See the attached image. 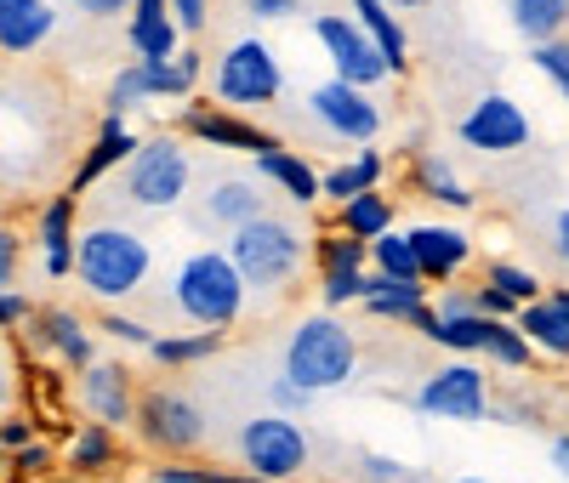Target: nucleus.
Here are the masks:
<instances>
[{"label": "nucleus", "mask_w": 569, "mask_h": 483, "mask_svg": "<svg viewBox=\"0 0 569 483\" xmlns=\"http://www.w3.org/2000/svg\"><path fill=\"white\" fill-rule=\"evenodd\" d=\"M154 273V245L149 233H137L126 222H91L80 228V262H74V284L98 302H126L137 296Z\"/></svg>", "instance_id": "1"}, {"label": "nucleus", "mask_w": 569, "mask_h": 483, "mask_svg": "<svg viewBox=\"0 0 569 483\" xmlns=\"http://www.w3.org/2000/svg\"><path fill=\"white\" fill-rule=\"evenodd\" d=\"M246 296H251L246 273L233 268V256L217 251V245L194 251V256H188V262L171 273V308H177L188 324H194V330L228 335L233 324L246 319Z\"/></svg>", "instance_id": "2"}, {"label": "nucleus", "mask_w": 569, "mask_h": 483, "mask_svg": "<svg viewBox=\"0 0 569 483\" xmlns=\"http://www.w3.org/2000/svg\"><path fill=\"white\" fill-rule=\"evenodd\" d=\"M359 370V342H353V330L337 319V313H308L291 335H284V370L279 375H291L297 386H308V393H337V386H348Z\"/></svg>", "instance_id": "3"}, {"label": "nucleus", "mask_w": 569, "mask_h": 483, "mask_svg": "<svg viewBox=\"0 0 569 483\" xmlns=\"http://www.w3.org/2000/svg\"><path fill=\"white\" fill-rule=\"evenodd\" d=\"M188 188H194V160H188L177 131L142 137V149L120 171V200L131 211H177L188 200Z\"/></svg>", "instance_id": "4"}, {"label": "nucleus", "mask_w": 569, "mask_h": 483, "mask_svg": "<svg viewBox=\"0 0 569 483\" xmlns=\"http://www.w3.org/2000/svg\"><path fill=\"white\" fill-rule=\"evenodd\" d=\"M222 251L233 256V268L246 273L251 296H273V290H284L297 279V268L308 262V239H302V228H291L284 217H257L251 228L228 233Z\"/></svg>", "instance_id": "5"}, {"label": "nucleus", "mask_w": 569, "mask_h": 483, "mask_svg": "<svg viewBox=\"0 0 569 483\" xmlns=\"http://www.w3.org/2000/svg\"><path fill=\"white\" fill-rule=\"evenodd\" d=\"M284 91V69L273 58V46L262 34H240L217 58V74H211V97L233 114H257V109H273Z\"/></svg>", "instance_id": "6"}, {"label": "nucleus", "mask_w": 569, "mask_h": 483, "mask_svg": "<svg viewBox=\"0 0 569 483\" xmlns=\"http://www.w3.org/2000/svg\"><path fill=\"white\" fill-rule=\"evenodd\" d=\"M313 461V444L302 421L291 415H257L240 426V472H251L257 483H297Z\"/></svg>", "instance_id": "7"}, {"label": "nucleus", "mask_w": 569, "mask_h": 483, "mask_svg": "<svg viewBox=\"0 0 569 483\" xmlns=\"http://www.w3.org/2000/svg\"><path fill=\"white\" fill-rule=\"evenodd\" d=\"M313 40L325 46L330 74L348 80V85L370 91V85L393 80V69H388V58H382V46L370 40V29H365L353 12H325V18H313Z\"/></svg>", "instance_id": "8"}, {"label": "nucleus", "mask_w": 569, "mask_h": 483, "mask_svg": "<svg viewBox=\"0 0 569 483\" xmlns=\"http://www.w3.org/2000/svg\"><path fill=\"white\" fill-rule=\"evenodd\" d=\"M137 432L160 455H194L206 444V410L177 386H149L137 404Z\"/></svg>", "instance_id": "9"}, {"label": "nucleus", "mask_w": 569, "mask_h": 483, "mask_svg": "<svg viewBox=\"0 0 569 483\" xmlns=\"http://www.w3.org/2000/svg\"><path fill=\"white\" fill-rule=\"evenodd\" d=\"M410 410L427 421H485L490 415V375L479 364H439L410 393Z\"/></svg>", "instance_id": "10"}, {"label": "nucleus", "mask_w": 569, "mask_h": 483, "mask_svg": "<svg viewBox=\"0 0 569 483\" xmlns=\"http://www.w3.org/2000/svg\"><path fill=\"white\" fill-rule=\"evenodd\" d=\"M308 114L337 142H348V149H376V137H382V109H376V97L337 80V74L308 91Z\"/></svg>", "instance_id": "11"}, {"label": "nucleus", "mask_w": 569, "mask_h": 483, "mask_svg": "<svg viewBox=\"0 0 569 483\" xmlns=\"http://www.w3.org/2000/svg\"><path fill=\"white\" fill-rule=\"evenodd\" d=\"M182 131L194 137V142H206V149L246 154V160H262V154L284 149V142H279L268 125H257L251 114H233V109H222L217 97H194V103L182 109Z\"/></svg>", "instance_id": "12"}, {"label": "nucleus", "mask_w": 569, "mask_h": 483, "mask_svg": "<svg viewBox=\"0 0 569 483\" xmlns=\"http://www.w3.org/2000/svg\"><path fill=\"white\" fill-rule=\"evenodd\" d=\"M456 137L467 142L472 154H518V149H530L536 120L525 114V103H512L507 91H485L479 103L461 114Z\"/></svg>", "instance_id": "13"}, {"label": "nucleus", "mask_w": 569, "mask_h": 483, "mask_svg": "<svg viewBox=\"0 0 569 483\" xmlns=\"http://www.w3.org/2000/svg\"><path fill=\"white\" fill-rule=\"evenodd\" d=\"M74 393H80V410L98 421V426H114V432L137 426V404H142V393L131 386L126 359H98V364L80 375Z\"/></svg>", "instance_id": "14"}, {"label": "nucleus", "mask_w": 569, "mask_h": 483, "mask_svg": "<svg viewBox=\"0 0 569 483\" xmlns=\"http://www.w3.org/2000/svg\"><path fill=\"white\" fill-rule=\"evenodd\" d=\"M34 239H40V268L46 279H74L80 262V193H52L34 217Z\"/></svg>", "instance_id": "15"}, {"label": "nucleus", "mask_w": 569, "mask_h": 483, "mask_svg": "<svg viewBox=\"0 0 569 483\" xmlns=\"http://www.w3.org/2000/svg\"><path fill=\"white\" fill-rule=\"evenodd\" d=\"M29 342H34L40 353H52V359H58L63 370H74V375H86L91 364H98V348H91L86 319L69 313V308H46V313H34Z\"/></svg>", "instance_id": "16"}, {"label": "nucleus", "mask_w": 569, "mask_h": 483, "mask_svg": "<svg viewBox=\"0 0 569 483\" xmlns=\"http://www.w3.org/2000/svg\"><path fill=\"white\" fill-rule=\"evenodd\" d=\"M257 217H273L268 211V193H262V177H211L206 188V205H200V228H228V233H240L251 228Z\"/></svg>", "instance_id": "17"}, {"label": "nucleus", "mask_w": 569, "mask_h": 483, "mask_svg": "<svg viewBox=\"0 0 569 483\" xmlns=\"http://www.w3.org/2000/svg\"><path fill=\"white\" fill-rule=\"evenodd\" d=\"M410 233V245H416V262H421V279L427 284H456V273L472 262V239L461 233V228H450V222H416V228H405Z\"/></svg>", "instance_id": "18"}, {"label": "nucleus", "mask_w": 569, "mask_h": 483, "mask_svg": "<svg viewBox=\"0 0 569 483\" xmlns=\"http://www.w3.org/2000/svg\"><path fill=\"white\" fill-rule=\"evenodd\" d=\"M137 149H142V137H131V125H126V120H103V125H98V137L86 142V154H80L74 177H69V193H80V200H86V193L98 188L103 177L126 171Z\"/></svg>", "instance_id": "19"}, {"label": "nucleus", "mask_w": 569, "mask_h": 483, "mask_svg": "<svg viewBox=\"0 0 569 483\" xmlns=\"http://www.w3.org/2000/svg\"><path fill=\"white\" fill-rule=\"evenodd\" d=\"M58 29V7L52 0H0V52L7 58H29L40 52Z\"/></svg>", "instance_id": "20"}, {"label": "nucleus", "mask_w": 569, "mask_h": 483, "mask_svg": "<svg viewBox=\"0 0 569 483\" xmlns=\"http://www.w3.org/2000/svg\"><path fill=\"white\" fill-rule=\"evenodd\" d=\"M262 182H273L291 205H319L325 200V171L308 160V154H291V149H273L262 160H251Z\"/></svg>", "instance_id": "21"}, {"label": "nucleus", "mask_w": 569, "mask_h": 483, "mask_svg": "<svg viewBox=\"0 0 569 483\" xmlns=\"http://www.w3.org/2000/svg\"><path fill=\"white\" fill-rule=\"evenodd\" d=\"M142 74V91L154 97V103H194V91H200V52L194 46H182L177 58H160V63H137Z\"/></svg>", "instance_id": "22"}, {"label": "nucleus", "mask_w": 569, "mask_h": 483, "mask_svg": "<svg viewBox=\"0 0 569 483\" xmlns=\"http://www.w3.org/2000/svg\"><path fill=\"white\" fill-rule=\"evenodd\" d=\"M388 182V160H382V149H353L348 160H337L325 171V200L330 205H348V200H359V193H376Z\"/></svg>", "instance_id": "23"}, {"label": "nucleus", "mask_w": 569, "mask_h": 483, "mask_svg": "<svg viewBox=\"0 0 569 483\" xmlns=\"http://www.w3.org/2000/svg\"><path fill=\"white\" fill-rule=\"evenodd\" d=\"M348 12L370 29V40H376V46H382L388 69H393V74H405V69H410V34H405V23H399V12L388 7V0H348Z\"/></svg>", "instance_id": "24"}, {"label": "nucleus", "mask_w": 569, "mask_h": 483, "mask_svg": "<svg viewBox=\"0 0 569 483\" xmlns=\"http://www.w3.org/2000/svg\"><path fill=\"white\" fill-rule=\"evenodd\" d=\"M410 182H416V193L421 200H433V205H445V211H472V193L456 171H450V160H439V154H421V160H410Z\"/></svg>", "instance_id": "25"}, {"label": "nucleus", "mask_w": 569, "mask_h": 483, "mask_svg": "<svg viewBox=\"0 0 569 483\" xmlns=\"http://www.w3.org/2000/svg\"><path fill=\"white\" fill-rule=\"evenodd\" d=\"M507 23L525 46H547L569 34V0H507Z\"/></svg>", "instance_id": "26"}, {"label": "nucleus", "mask_w": 569, "mask_h": 483, "mask_svg": "<svg viewBox=\"0 0 569 483\" xmlns=\"http://www.w3.org/2000/svg\"><path fill=\"white\" fill-rule=\"evenodd\" d=\"M512 324L530 335V348H536L541 359H558V364H569V319H563V308H558L552 296L530 302V308L518 313Z\"/></svg>", "instance_id": "27"}, {"label": "nucleus", "mask_w": 569, "mask_h": 483, "mask_svg": "<svg viewBox=\"0 0 569 483\" xmlns=\"http://www.w3.org/2000/svg\"><path fill=\"white\" fill-rule=\"evenodd\" d=\"M427 302V284H393L382 273H370V296H365V319H382V324H410Z\"/></svg>", "instance_id": "28"}, {"label": "nucleus", "mask_w": 569, "mask_h": 483, "mask_svg": "<svg viewBox=\"0 0 569 483\" xmlns=\"http://www.w3.org/2000/svg\"><path fill=\"white\" fill-rule=\"evenodd\" d=\"M393 222H399L393 200H388L382 188H376V193H359V200L337 205V222H330V228H342V233L365 239V245H376V239H382V233H393Z\"/></svg>", "instance_id": "29"}, {"label": "nucleus", "mask_w": 569, "mask_h": 483, "mask_svg": "<svg viewBox=\"0 0 569 483\" xmlns=\"http://www.w3.org/2000/svg\"><path fill=\"white\" fill-rule=\"evenodd\" d=\"M69 472L74 477H103V472H114V461H120V450H114V426H98V421H86L74 439H69Z\"/></svg>", "instance_id": "30"}, {"label": "nucleus", "mask_w": 569, "mask_h": 483, "mask_svg": "<svg viewBox=\"0 0 569 483\" xmlns=\"http://www.w3.org/2000/svg\"><path fill=\"white\" fill-rule=\"evenodd\" d=\"M217 353H222V335H217V330L154 335V348H149V359H154L160 370H188V364H206V359H217Z\"/></svg>", "instance_id": "31"}, {"label": "nucleus", "mask_w": 569, "mask_h": 483, "mask_svg": "<svg viewBox=\"0 0 569 483\" xmlns=\"http://www.w3.org/2000/svg\"><path fill=\"white\" fill-rule=\"evenodd\" d=\"M313 262H319V279H330V273H370V245L353 239V233H342V228H325L313 239Z\"/></svg>", "instance_id": "32"}, {"label": "nucleus", "mask_w": 569, "mask_h": 483, "mask_svg": "<svg viewBox=\"0 0 569 483\" xmlns=\"http://www.w3.org/2000/svg\"><path fill=\"white\" fill-rule=\"evenodd\" d=\"M479 359H490V364H501V370H530L541 353L530 348V335L518 330L512 319H485V348H479Z\"/></svg>", "instance_id": "33"}, {"label": "nucleus", "mask_w": 569, "mask_h": 483, "mask_svg": "<svg viewBox=\"0 0 569 483\" xmlns=\"http://www.w3.org/2000/svg\"><path fill=\"white\" fill-rule=\"evenodd\" d=\"M370 273H382V279H393V284H427V279H421V262H416V245H410L405 228L382 233V239L370 245Z\"/></svg>", "instance_id": "34"}, {"label": "nucleus", "mask_w": 569, "mask_h": 483, "mask_svg": "<svg viewBox=\"0 0 569 483\" xmlns=\"http://www.w3.org/2000/svg\"><path fill=\"white\" fill-rule=\"evenodd\" d=\"M485 284H496L501 296H512L518 308H530V302H541V296H547L541 279H536L530 268H518V262H490V268H485Z\"/></svg>", "instance_id": "35"}, {"label": "nucleus", "mask_w": 569, "mask_h": 483, "mask_svg": "<svg viewBox=\"0 0 569 483\" xmlns=\"http://www.w3.org/2000/svg\"><path fill=\"white\" fill-rule=\"evenodd\" d=\"M365 296H370V273H330V279H319V308L325 313H342V308H365Z\"/></svg>", "instance_id": "36"}, {"label": "nucleus", "mask_w": 569, "mask_h": 483, "mask_svg": "<svg viewBox=\"0 0 569 483\" xmlns=\"http://www.w3.org/2000/svg\"><path fill=\"white\" fill-rule=\"evenodd\" d=\"M137 103H149V91H142V74H137V63H126V69L109 80V91H103V120H126Z\"/></svg>", "instance_id": "37"}, {"label": "nucleus", "mask_w": 569, "mask_h": 483, "mask_svg": "<svg viewBox=\"0 0 569 483\" xmlns=\"http://www.w3.org/2000/svg\"><path fill=\"white\" fill-rule=\"evenodd\" d=\"M530 63L547 74V85L569 103V34L563 40H547V46H530Z\"/></svg>", "instance_id": "38"}, {"label": "nucleus", "mask_w": 569, "mask_h": 483, "mask_svg": "<svg viewBox=\"0 0 569 483\" xmlns=\"http://www.w3.org/2000/svg\"><path fill=\"white\" fill-rule=\"evenodd\" d=\"M439 319H445V313H439ZM433 348L472 359V353L485 348V319H445V324H439V342H433Z\"/></svg>", "instance_id": "39"}, {"label": "nucleus", "mask_w": 569, "mask_h": 483, "mask_svg": "<svg viewBox=\"0 0 569 483\" xmlns=\"http://www.w3.org/2000/svg\"><path fill=\"white\" fill-rule=\"evenodd\" d=\"M98 330L109 335V342H120V348H142V353L154 348V330H149V324H137L131 313H114V308L98 319Z\"/></svg>", "instance_id": "40"}, {"label": "nucleus", "mask_w": 569, "mask_h": 483, "mask_svg": "<svg viewBox=\"0 0 569 483\" xmlns=\"http://www.w3.org/2000/svg\"><path fill=\"white\" fill-rule=\"evenodd\" d=\"M268 404H273V415H302V410H313V393H308V386H297L291 375H273L268 381Z\"/></svg>", "instance_id": "41"}, {"label": "nucleus", "mask_w": 569, "mask_h": 483, "mask_svg": "<svg viewBox=\"0 0 569 483\" xmlns=\"http://www.w3.org/2000/svg\"><path fill=\"white\" fill-rule=\"evenodd\" d=\"M433 308H439L445 319H485V308H479V284H445L439 296H433Z\"/></svg>", "instance_id": "42"}, {"label": "nucleus", "mask_w": 569, "mask_h": 483, "mask_svg": "<svg viewBox=\"0 0 569 483\" xmlns=\"http://www.w3.org/2000/svg\"><path fill=\"white\" fill-rule=\"evenodd\" d=\"M58 461H52V450L46 444H29V450H18V455H7V472L12 477H46Z\"/></svg>", "instance_id": "43"}, {"label": "nucleus", "mask_w": 569, "mask_h": 483, "mask_svg": "<svg viewBox=\"0 0 569 483\" xmlns=\"http://www.w3.org/2000/svg\"><path fill=\"white\" fill-rule=\"evenodd\" d=\"M69 12L91 18V23H114V18H131L137 0H69Z\"/></svg>", "instance_id": "44"}, {"label": "nucleus", "mask_w": 569, "mask_h": 483, "mask_svg": "<svg viewBox=\"0 0 569 483\" xmlns=\"http://www.w3.org/2000/svg\"><path fill=\"white\" fill-rule=\"evenodd\" d=\"M29 444H40V439H34V421L12 410L7 421H0V450H7V455H18V450H29Z\"/></svg>", "instance_id": "45"}, {"label": "nucleus", "mask_w": 569, "mask_h": 483, "mask_svg": "<svg viewBox=\"0 0 569 483\" xmlns=\"http://www.w3.org/2000/svg\"><path fill=\"white\" fill-rule=\"evenodd\" d=\"M359 477H365V483H405L410 472H405L393 455H359Z\"/></svg>", "instance_id": "46"}, {"label": "nucleus", "mask_w": 569, "mask_h": 483, "mask_svg": "<svg viewBox=\"0 0 569 483\" xmlns=\"http://www.w3.org/2000/svg\"><path fill=\"white\" fill-rule=\"evenodd\" d=\"M302 12V0H246V18L251 23H284V18H297Z\"/></svg>", "instance_id": "47"}, {"label": "nucleus", "mask_w": 569, "mask_h": 483, "mask_svg": "<svg viewBox=\"0 0 569 483\" xmlns=\"http://www.w3.org/2000/svg\"><path fill=\"white\" fill-rule=\"evenodd\" d=\"M0 324H7V330L34 324V302L23 296V290H0Z\"/></svg>", "instance_id": "48"}, {"label": "nucleus", "mask_w": 569, "mask_h": 483, "mask_svg": "<svg viewBox=\"0 0 569 483\" xmlns=\"http://www.w3.org/2000/svg\"><path fill=\"white\" fill-rule=\"evenodd\" d=\"M0 290H18V228H0Z\"/></svg>", "instance_id": "49"}, {"label": "nucleus", "mask_w": 569, "mask_h": 483, "mask_svg": "<svg viewBox=\"0 0 569 483\" xmlns=\"http://www.w3.org/2000/svg\"><path fill=\"white\" fill-rule=\"evenodd\" d=\"M171 18L182 34H200L206 29V0H171Z\"/></svg>", "instance_id": "50"}, {"label": "nucleus", "mask_w": 569, "mask_h": 483, "mask_svg": "<svg viewBox=\"0 0 569 483\" xmlns=\"http://www.w3.org/2000/svg\"><path fill=\"white\" fill-rule=\"evenodd\" d=\"M439 324H445V319H439V308H433V302H427V308L410 319V330H416V335H427V342H439Z\"/></svg>", "instance_id": "51"}, {"label": "nucleus", "mask_w": 569, "mask_h": 483, "mask_svg": "<svg viewBox=\"0 0 569 483\" xmlns=\"http://www.w3.org/2000/svg\"><path fill=\"white\" fill-rule=\"evenodd\" d=\"M552 251H558V262H569V205L552 217Z\"/></svg>", "instance_id": "52"}, {"label": "nucleus", "mask_w": 569, "mask_h": 483, "mask_svg": "<svg viewBox=\"0 0 569 483\" xmlns=\"http://www.w3.org/2000/svg\"><path fill=\"white\" fill-rule=\"evenodd\" d=\"M552 466L569 477V432H558V439H552Z\"/></svg>", "instance_id": "53"}, {"label": "nucleus", "mask_w": 569, "mask_h": 483, "mask_svg": "<svg viewBox=\"0 0 569 483\" xmlns=\"http://www.w3.org/2000/svg\"><path fill=\"white\" fill-rule=\"evenodd\" d=\"M405 154H416V160L433 154V149H427V131H410V137H405Z\"/></svg>", "instance_id": "54"}, {"label": "nucleus", "mask_w": 569, "mask_h": 483, "mask_svg": "<svg viewBox=\"0 0 569 483\" xmlns=\"http://www.w3.org/2000/svg\"><path fill=\"white\" fill-rule=\"evenodd\" d=\"M393 12H421V7H433V0H388Z\"/></svg>", "instance_id": "55"}, {"label": "nucleus", "mask_w": 569, "mask_h": 483, "mask_svg": "<svg viewBox=\"0 0 569 483\" xmlns=\"http://www.w3.org/2000/svg\"><path fill=\"white\" fill-rule=\"evenodd\" d=\"M547 296H552V302L563 308V319H569V284H558V290H547Z\"/></svg>", "instance_id": "56"}, {"label": "nucleus", "mask_w": 569, "mask_h": 483, "mask_svg": "<svg viewBox=\"0 0 569 483\" xmlns=\"http://www.w3.org/2000/svg\"><path fill=\"white\" fill-rule=\"evenodd\" d=\"M149 483H182V477H171L166 466H154V477H149Z\"/></svg>", "instance_id": "57"}, {"label": "nucleus", "mask_w": 569, "mask_h": 483, "mask_svg": "<svg viewBox=\"0 0 569 483\" xmlns=\"http://www.w3.org/2000/svg\"><path fill=\"white\" fill-rule=\"evenodd\" d=\"M456 483H490V477H456Z\"/></svg>", "instance_id": "58"}, {"label": "nucleus", "mask_w": 569, "mask_h": 483, "mask_svg": "<svg viewBox=\"0 0 569 483\" xmlns=\"http://www.w3.org/2000/svg\"><path fill=\"white\" fill-rule=\"evenodd\" d=\"M405 483H427V477H416V472H410V477H405Z\"/></svg>", "instance_id": "59"}]
</instances>
